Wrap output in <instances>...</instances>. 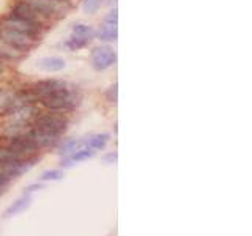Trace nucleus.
<instances>
[{
  "mask_svg": "<svg viewBox=\"0 0 252 236\" xmlns=\"http://www.w3.org/2000/svg\"><path fill=\"white\" fill-rule=\"evenodd\" d=\"M39 101H41V104L44 107L51 110H65L76 106V94L73 91H69L66 87H63V88L49 93L47 96L41 98Z\"/></svg>",
  "mask_w": 252,
  "mask_h": 236,
  "instance_id": "1",
  "label": "nucleus"
},
{
  "mask_svg": "<svg viewBox=\"0 0 252 236\" xmlns=\"http://www.w3.org/2000/svg\"><path fill=\"white\" fill-rule=\"evenodd\" d=\"M117 61V54L112 47L101 46L92 52V65L96 71H104Z\"/></svg>",
  "mask_w": 252,
  "mask_h": 236,
  "instance_id": "2",
  "label": "nucleus"
},
{
  "mask_svg": "<svg viewBox=\"0 0 252 236\" xmlns=\"http://www.w3.org/2000/svg\"><path fill=\"white\" fill-rule=\"evenodd\" d=\"M66 118H63L60 115H54V114H47L41 115L35 120V128L36 129H43V131H49L55 134H62L66 129Z\"/></svg>",
  "mask_w": 252,
  "mask_h": 236,
  "instance_id": "3",
  "label": "nucleus"
},
{
  "mask_svg": "<svg viewBox=\"0 0 252 236\" xmlns=\"http://www.w3.org/2000/svg\"><path fill=\"white\" fill-rule=\"evenodd\" d=\"M94 36V29L85 24H76L73 27V35L69 38V47L71 49H79L84 47L85 44H89Z\"/></svg>",
  "mask_w": 252,
  "mask_h": 236,
  "instance_id": "4",
  "label": "nucleus"
},
{
  "mask_svg": "<svg viewBox=\"0 0 252 236\" xmlns=\"http://www.w3.org/2000/svg\"><path fill=\"white\" fill-rule=\"evenodd\" d=\"M0 41L6 43L8 46L16 47V49H22V47L30 46V43L33 41V38H30L24 33H19V31L11 30L8 27H0Z\"/></svg>",
  "mask_w": 252,
  "mask_h": 236,
  "instance_id": "5",
  "label": "nucleus"
},
{
  "mask_svg": "<svg viewBox=\"0 0 252 236\" xmlns=\"http://www.w3.org/2000/svg\"><path fill=\"white\" fill-rule=\"evenodd\" d=\"M3 27L16 30V31H19V33H24V35H27L30 38H35L36 33L39 31L36 24H32V22H27L24 19H19V18H16V16H13V14L8 19H5Z\"/></svg>",
  "mask_w": 252,
  "mask_h": 236,
  "instance_id": "6",
  "label": "nucleus"
},
{
  "mask_svg": "<svg viewBox=\"0 0 252 236\" xmlns=\"http://www.w3.org/2000/svg\"><path fill=\"white\" fill-rule=\"evenodd\" d=\"M10 148H13L14 151H18L21 154H29V153H35L38 149V145L27 136V134H19V136L11 137Z\"/></svg>",
  "mask_w": 252,
  "mask_h": 236,
  "instance_id": "7",
  "label": "nucleus"
},
{
  "mask_svg": "<svg viewBox=\"0 0 252 236\" xmlns=\"http://www.w3.org/2000/svg\"><path fill=\"white\" fill-rule=\"evenodd\" d=\"M11 14L16 16V18H19V19H24L27 22H32V24H36V26H39V18H41V16H39V13L29 2L18 3L14 6V10H13Z\"/></svg>",
  "mask_w": 252,
  "mask_h": 236,
  "instance_id": "8",
  "label": "nucleus"
},
{
  "mask_svg": "<svg viewBox=\"0 0 252 236\" xmlns=\"http://www.w3.org/2000/svg\"><path fill=\"white\" fill-rule=\"evenodd\" d=\"M27 136L35 142L38 147H51L55 145L60 139V134L49 132V131H43V129H32Z\"/></svg>",
  "mask_w": 252,
  "mask_h": 236,
  "instance_id": "9",
  "label": "nucleus"
},
{
  "mask_svg": "<svg viewBox=\"0 0 252 236\" xmlns=\"http://www.w3.org/2000/svg\"><path fill=\"white\" fill-rule=\"evenodd\" d=\"M63 87H66V85L60 81H43V82H38L33 88H30V91L35 96V99H41V98L47 96L49 93L59 90V88H63Z\"/></svg>",
  "mask_w": 252,
  "mask_h": 236,
  "instance_id": "10",
  "label": "nucleus"
},
{
  "mask_svg": "<svg viewBox=\"0 0 252 236\" xmlns=\"http://www.w3.org/2000/svg\"><path fill=\"white\" fill-rule=\"evenodd\" d=\"M32 205V194H26L24 192L22 197H19L18 200L13 202V205H10V206L6 208L3 217L5 219H10V217H14L21 214V212H24L26 209H29V206Z\"/></svg>",
  "mask_w": 252,
  "mask_h": 236,
  "instance_id": "11",
  "label": "nucleus"
},
{
  "mask_svg": "<svg viewBox=\"0 0 252 236\" xmlns=\"http://www.w3.org/2000/svg\"><path fill=\"white\" fill-rule=\"evenodd\" d=\"M29 3L39 13V16H51L57 11V2L55 0H29Z\"/></svg>",
  "mask_w": 252,
  "mask_h": 236,
  "instance_id": "12",
  "label": "nucleus"
},
{
  "mask_svg": "<svg viewBox=\"0 0 252 236\" xmlns=\"http://www.w3.org/2000/svg\"><path fill=\"white\" fill-rule=\"evenodd\" d=\"M66 66V63L63 59L59 57H46L38 61V68H41L43 71H47V73H55V71H62Z\"/></svg>",
  "mask_w": 252,
  "mask_h": 236,
  "instance_id": "13",
  "label": "nucleus"
},
{
  "mask_svg": "<svg viewBox=\"0 0 252 236\" xmlns=\"http://www.w3.org/2000/svg\"><path fill=\"white\" fill-rule=\"evenodd\" d=\"M94 156V149L92 148H82V149H79V151L73 153L71 156H68L65 161L62 162V167H71L74 162H81V161H87V159H90V157Z\"/></svg>",
  "mask_w": 252,
  "mask_h": 236,
  "instance_id": "14",
  "label": "nucleus"
},
{
  "mask_svg": "<svg viewBox=\"0 0 252 236\" xmlns=\"http://www.w3.org/2000/svg\"><path fill=\"white\" fill-rule=\"evenodd\" d=\"M82 148H87L84 139L82 140L81 139H71V140H68V142L63 144V147L60 148V154L68 157V156H71L73 153L79 151V149H82Z\"/></svg>",
  "mask_w": 252,
  "mask_h": 236,
  "instance_id": "15",
  "label": "nucleus"
},
{
  "mask_svg": "<svg viewBox=\"0 0 252 236\" xmlns=\"http://www.w3.org/2000/svg\"><path fill=\"white\" fill-rule=\"evenodd\" d=\"M117 36H118L117 24L104 21V26H102L101 30H99V39H101V41H115Z\"/></svg>",
  "mask_w": 252,
  "mask_h": 236,
  "instance_id": "16",
  "label": "nucleus"
},
{
  "mask_svg": "<svg viewBox=\"0 0 252 236\" xmlns=\"http://www.w3.org/2000/svg\"><path fill=\"white\" fill-rule=\"evenodd\" d=\"M24 156L18 151H14L13 148H0V164H11V162H19L24 161Z\"/></svg>",
  "mask_w": 252,
  "mask_h": 236,
  "instance_id": "17",
  "label": "nucleus"
},
{
  "mask_svg": "<svg viewBox=\"0 0 252 236\" xmlns=\"http://www.w3.org/2000/svg\"><path fill=\"white\" fill-rule=\"evenodd\" d=\"M85 140V145L87 148H92V149H102L109 142V136L107 134H94V136H90L84 139Z\"/></svg>",
  "mask_w": 252,
  "mask_h": 236,
  "instance_id": "18",
  "label": "nucleus"
},
{
  "mask_svg": "<svg viewBox=\"0 0 252 236\" xmlns=\"http://www.w3.org/2000/svg\"><path fill=\"white\" fill-rule=\"evenodd\" d=\"M65 178V173L60 169H54V170H47L41 175V181H60Z\"/></svg>",
  "mask_w": 252,
  "mask_h": 236,
  "instance_id": "19",
  "label": "nucleus"
},
{
  "mask_svg": "<svg viewBox=\"0 0 252 236\" xmlns=\"http://www.w3.org/2000/svg\"><path fill=\"white\" fill-rule=\"evenodd\" d=\"M102 2L104 0H84V11L89 14H94L101 8Z\"/></svg>",
  "mask_w": 252,
  "mask_h": 236,
  "instance_id": "20",
  "label": "nucleus"
},
{
  "mask_svg": "<svg viewBox=\"0 0 252 236\" xmlns=\"http://www.w3.org/2000/svg\"><path fill=\"white\" fill-rule=\"evenodd\" d=\"M107 98H109V101L117 102V84H114V85L109 88V91H107Z\"/></svg>",
  "mask_w": 252,
  "mask_h": 236,
  "instance_id": "21",
  "label": "nucleus"
},
{
  "mask_svg": "<svg viewBox=\"0 0 252 236\" xmlns=\"http://www.w3.org/2000/svg\"><path fill=\"white\" fill-rule=\"evenodd\" d=\"M10 181H11V178H10V177L0 172V191H2V189H3L5 186H8V183H10Z\"/></svg>",
  "mask_w": 252,
  "mask_h": 236,
  "instance_id": "22",
  "label": "nucleus"
},
{
  "mask_svg": "<svg viewBox=\"0 0 252 236\" xmlns=\"http://www.w3.org/2000/svg\"><path fill=\"white\" fill-rule=\"evenodd\" d=\"M117 153H109V154H106L104 157H102V161L104 162H107V164H114V162H117Z\"/></svg>",
  "mask_w": 252,
  "mask_h": 236,
  "instance_id": "23",
  "label": "nucleus"
},
{
  "mask_svg": "<svg viewBox=\"0 0 252 236\" xmlns=\"http://www.w3.org/2000/svg\"><path fill=\"white\" fill-rule=\"evenodd\" d=\"M39 189H44V184H32L26 189V194H32L35 191H39Z\"/></svg>",
  "mask_w": 252,
  "mask_h": 236,
  "instance_id": "24",
  "label": "nucleus"
},
{
  "mask_svg": "<svg viewBox=\"0 0 252 236\" xmlns=\"http://www.w3.org/2000/svg\"><path fill=\"white\" fill-rule=\"evenodd\" d=\"M8 101H10V98H8L6 94H0V109H5Z\"/></svg>",
  "mask_w": 252,
  "mask_h": 236,
  "instance_id": "25",
  "label": "nucleus"
}]
</instances>
